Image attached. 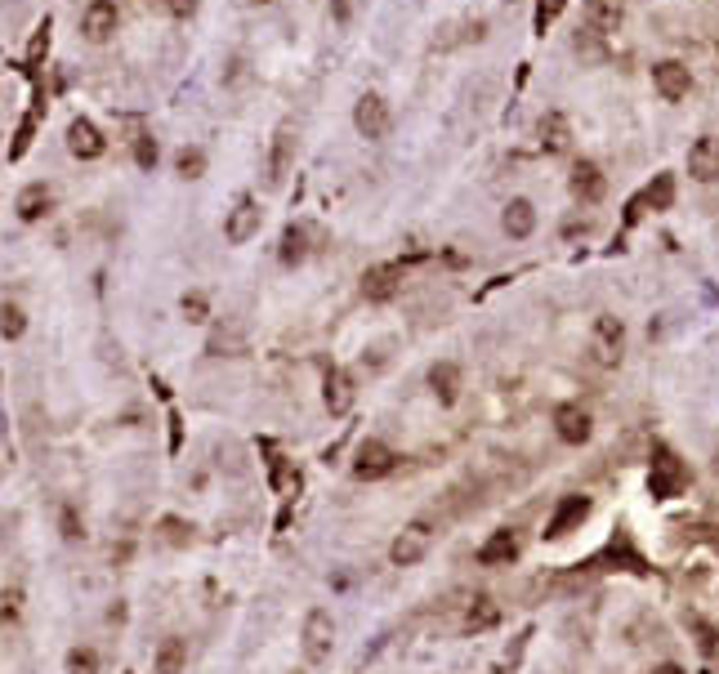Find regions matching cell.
<instances>
[{
	"label": "cell",
	"mask_w": 719,
	"mask_h": 674,
	"mask_svg": "<svg viewBox=\"0 0 719 674\" xmlns=\"http://www.w3.org/2000/svg\"><path fill=\"white\" fill-rule=\"evenodd\" d=\"M626 358V322L617 313H599L590 326V362L603 371H617Z\"/></svg>",
	"instance_id": "6da1fadb"
},
{
	"label": "cell",
	"mask_w": 719,
	"mask_h": 674,
	"mask_svg": "<svg viewBox=\"0 0 719 674\" xmlns=\"http://www.w3.org/2000/svg\"><path fill=\"white\" fill-rule=\"evenodd\" d=\"M684 487H688L684 460H679L670 447H657L653 465H648V491H653V500H675Z\"/></svg>",
	"instance_id": "7a4b0ae2"
},
{
	"label": "cell",
	"mask_w": 719,
	"mask_h": 674,
	"mask_svg": "<svg viewBox=\"0 0 719 674\" xmlns=\"http://www.w3.org/2000/svg\"><path fill=\"white\" fill-rule=\"evenodd\" d=\"M429 545H434V523H429V518H416V523H407L398 536H393L389 563L393 567H416L420 558L429 554Z\"/></svg>",
	"instance_id": "3957f363"
},
{
	"label": "cell",
	"mask_w": 719,
	"mask_h": 674,
	"mask_svg": "<svg viewBox=\"0 0 719 674\" xmlns=\"http://www.w3.org/2000/svg\"><path fill=\"white\" fill-rule=\"evenodd\" d=\"M393 469H398V451H393L389 442H380V438L358 442V451H353V478L380 483V478H389Z\"/></svg>",
	"instance_id": "277c9868"
},
{
	"label": "cell",
	"mask_w": 719,
	"mask_h": 674,
	"mask_svg": "<svg viewBox=\"0 0 719 674\" xmlns=\"http://www.w3.org/2000/svg\"><path fill=\"white\" fill-rule=\"evenodd\" d=\"M331 648H335V621L327 608H313L304 616V661L309 666H322L331 661Z\"/></svg>",
	"instance_id": "5b68a950"
},
{
	"label": "cell",
	"mask_w": 719,
	"mask_h": 674,
	"mask_svg": "<svg viewBox=\"0 0 719 674\" xmlns=\"http://www.w3.org/2000/svg\"><path fill=\"white\" fill-rule=\"evenodd\" d=\"M590 509H594L590 496H563L559 505H554L550 523H545V541H563V536H572L590 518Z\"/></svg>",
	"instance_id": "8992f818"
},
{
	"label": "cell",
	"mask_w": 719,
	"mask_h": 674,
	"mask_svg": "<svg viewBox=\"0 0 719 674\" xmlns=\"http://www.w3.org/2000/svg\"><path fill=\"white\" fill-rule=\"evenodd\" d=\"M353 125H358V134L362 139H385L389 134V125H393V117H389V103L380 99V94H362L358 103H353Z\"/></svg>",
	"instance_id": "52a82bcc"
},
{
	"label": "cell",
	"mask_w": 719,
	"mask_h": 674,
	"mask_svg": "<svg viewBox=\"0 0 719 674\" xmlns=\"http://www.w3.org/2000/svg\"><path fill=\"white\" fill-rule=\"evenodd\" d=\"M554 433H559V442H568V447H586L594 433L590 411L581 407V402H563V407L554 411Z\"/></svg>",
	"instance_id": "ba28073f"
},
{
	"label": "cell",
	"mask_w": 719,
	"mask_h": 674,
	"mask_svg": "<svg viewBox=\"0 0 719 674\" xmlns=\"http://www.w3.org/2000/svg\"><path fill=\"white\" fill-rule=\"evenodd\" d=\"M402 277H407V268L402 264H376L362 273V295H367L371 304H385L393 295L402 291Z\"/></svg>",
	"instance_id": "9c48e42d"
},
{
	"label": "cell",
	"mask_w": 719,
	"mask_h": 674,
	"mask_svg": "<svg viewBox=\"0 0 719 674\" xmlns=\"http://www.w3.org/2000/svg\"><path fill=\"white\" fill-rule=\"evenodd\" d=\"M519 554H523V541H519L514 527H501V532H492L483 545H478V563L483 567H510Z\"/></svg>",
	"instance_id": "30bf717a"
},
{
	"label": "cell",
	"mask_w": 719,
	"mask_h": 674,
	"mask_svg": "<svg viewBox=\"0 0 719 674\" xmlns=\"http://www.w3.org/2000/svg\"><path fill=\"white\" fill-rule=\"evenodd\" d=\"M260 219H264V210H260V201H251V197H242L233 210H228V224H224V237L233 246H242V242H251L255 233H260Z\"/></svg>",
	"instance_id": "8fae6325"
},
{
	"label": "cell",
	"mask_w": 719,
	"mask_h": 674,
	"mask_svg": "<svg viewBox=\"0 0 719 674\" xmlns=\"http://www.w3.org/2000/svg\"><path fill=\"white\" fill-rule=\"evenodd\" d=\"M653 85H657V94L666 103H679L688 90H693V72H688L679 59H666V63L653 67Z\"/></svg>",
	"instance_id": "7c38bea8"
},
{
	"label": "cell",
	"mask_w": 719,
	"mask_h": 674,
	"mask_svg": "<svg viewBox=\"0 0 719 674\" xmlns=\"http://www.w3.org/2000/svg\"><path fill=\"white\" fill-rule=\"evenodd\" d=\"M688 175L697 184H715L719 179V139L715 134H702V139L688 148Z\"/></svg>",
	"instance_id": "4fadbf2b"
},
{
	"label": "cell",
	"mask_w": 719,
	"mask_h": 674,
	"mask_svg": "<svg viewBox=\"0 0 719 674\" xmlns=\"http://www.w3.org/2000/svg\"><path fill=\"white\" fill-rule=\"evenodd\" d=\"M291 161H295V125H277L273 134V152H268V184H286L291 175Z\"/></svg>",
	"instance_id": "5bb4252c"
},
{
	"label": "cell",
	"mask_w": 719,
	"mask_h": 674,
	"mask_svg": "<svg viewBox=\"0 0 719 674\" xmlns=\"http://www.w3.org/2000/svg\"><path fill=\"white\" fill-rule=\"evenodd\" d=\"M322 398H327V411L331 416H349L353 402H358V389H353V375L349 371H327V380H322Z\"/></svg>",
	"instance_id": "9a60e30c"
},
{
	"label": "cell",
	"mask_w": 719,
	"mask_h": 674,
	"mask_svg": "<svg viewBox=\"0 0 719 674\" xmlns=\"http://www.w3.org/2000/svg\"><path fill=\"white\" fill-rule=\"evenodd\" d=\"M603 192H608V175H603L594 161H577V166H572V197H577L581 206H594V201H603Z\"/></svg>",
	"instance_id": "2e32d148"
},
{
	"label": "cell",
	"mask_w": 719,
	"mask_h": 674,
	"mask_svg": "<svg viewBox=\"0 0 719 674\" xmlns=\"http://www.w3.org/2000/svg\"><path fill=\"white\" fill-rule=\"evenodd\" d=\"M429 389H434V398L443 402V407H456L460 389H465V371H460L456 362H434V367H429Z\"/></svg>",
	"instance_id": "e0dca14e"
},
{
	"label": "cell",
	"mask_w": 719,
	"mask_h": 674,
	"mask_svg": "<svg viewBox=\"0 0 719 674\" xmlns=\"http://www.w3.org/2000/svg\"><path fill=\"white\" fill-rule=\"evenodd\" d=\"M501 625V603L492 599V594H474L469 599L465 616H460V630L465 634H483V630H496Z\"/></svg>",
	"instance_id": "ac0fdd59"
},
{
	"label": "cell",
	"mask_w": 719,
	"mask_h": 674,
	"mask_svg": "<svg viewBox=\"0 0 719 674\" xmlns=\"http://www.w3.org/2000/svg\"><path fill=\"white\" fill-rule=\"evenodd\" d=\"M81 32H85V41L103 45L112 32H117V5H112V0H94L81 18Z\"/></svg>",
	"instance_id": "d6986e66"
},
{
	"label": "cell",
	"mask_w": 719,
	"mask_h": 674,
	"mask_svg": "<svg viewBox=\"0 0 719 674\" xmlns=\"http://www.w3.org/2000/svg\"><path fill=\"white\" fill-rule=\"evenodd\" d=\"M67 148H72V157L94 161V157H103V148H108V143H103V134L94 130L90 121H81V117H76L72 125H67Z\"/></svg>",
	"instance_id": "ffe728a7"
},
{
	"label": "cell",
	"mask_w": 719,
	"mask_h": 674,
	"mask_svg": "<svg viewBox=\"0 0 719 674\" xmlns=\"http://www.w3.org/2000/svg\"><path fill=\"white\" fill-rule=\"evenodd\" d=\"M501 228H505V237H514V242L532 237L536 233V206L527 197H514L510 206H505V215H501Z\"/></svg>",
	"instance_id": "44dd1931"
},
{
	"label": "cell",
	"mask_w": 719,
	"mask_h": 674,
	"mask_svg": "<svg viewBox=\"0 0 719 674\" xmlns=\"http://www.w3.org/2000/svg\"><path fill=\"white\" fill-rule=\"evenodd\" d=\"M621 18H626L621 0H586V32L608 36V32H617L621 27Z\"/></svg>",
	"instance_id": "7402d4cb"
},
{
	"label": "cell",
	"mask_w": 719,
	"mask_h": 674,
	"mask_svg": "<svg viewBox=\"0 0 719 674\" xmlns=\"http://www.w3.org/2000/svg\"><path fill=\"white\" fill-rule=\"evenodd\" d=\"M568 143H572V125L563 112H545L541 117V148L545 152H568Z\"/></svg>",
	"instance_id": "603a6c76"
},
{
	"label": "cell",
	"mask_w": 719,
	"mask_h": 674,
	"mask_svg": "<svg viewBox=\"0 0 719 674\" xmlns=\"http://www.w3.org/2000/svg\"><path fill=\"white\" fill-rule=\"evenodd\" d=\"M152 666H157V674H184L188 670V643L184 639H161Z\"/></svg>",
	"instance_id": "cb8c5ba5"
},
{
	"label": "cell",
	"mask_w": 719,
	"mask_h": 674,
	"mask_svg": "<svg viewBox=\"0 0 719 674\" xmlns=\"http://www.w3.org/2000/svg\"><path fill=\"white\" fill-rule=\"evenodd\" d=\"M50 188L45 184H27L23 192H18V219H27V224H36V219L50 210Z\"/></svg>",
	"instance_id": "d4e9b609"
},
{
	"label": "cell",
	"mask_w": 719,
	"mask_h": 674,
	"mask_svg": "<svg viewBox=\"0 0 719 674\" xmlns=\"http://www.w3.org/2000/svg\"><path fill=\"white\" fill-rule=\"evenodd\" d=\"M644 206H653V210L675 206V175H657L653 184H648V192H644Z\"/></svg>",
	"instance_id": "484cf974"
},
{
	"label": "cell",
	"mask_w": 719,
	"mask_h": 674,
	"mask_svg": "<svg viewBox=\"0 0 719 674\" xmlns=\"http://www.w3.org/2000/svg\"><path fill=\"white\" fill-rule=\"evenodd\" d=\"M304 255H309V246H304V228H286L282 233V264H300Z\"/></svg>",
	"instance_id": "4316f807"
},
{
	"label": "cell",
	"mask_w": 719,
	"mask_h": 674,
	"mask_svg": "<svg viewBox=\"0 0 719 674\" xmlns=\"http://www.w3.org/2000/svg\"><path fill=\"white\" fill-rule=\"evenodd\" d=\"M23 308L18 304H0V335H5V340H18V335H23Z\"/></svg>",
	"instance_id": "83f0119b"
},
{
	"label": "cell",
	"mask_w": 719,
	"mask_h": 674,
	"mask_svg": "<svg viewBox=\"0 0 719 674\" xmlns=\"http://www.w3.org/2000/svg\"><path fill=\"white\" fill-rule=\"evenodd\" d=\"M175 166H179V175H184V179H197L201 170H206V152H201V148H184Z\"/></svg>",
	"instance_id": "f1b7e54d"
},
{
	"label": "cell",
	"mask_w": 719,
	"mask_h": 674,
	"mask_svg": "<svg viewBox=\"0 0 719 674\" xmlns=\"http://www.w3.org/2000/svg\"><path fill=\"white\" fill-rule=\"evenodd\" d=\"M67 670H72V674H94V670H99V657H94L90 648H72V657H67Z\"/></svg>",
	"instance_id": "f546056e"
},
{
	"label": "cell",
	"mask_w": 719,
	"mask_h": 674,
	"mask_svg": "<svg viewBox=\"0 0 719 674\" xmlns=\"http://www.w3.org/2000/svg\"><path fill=\"white\" fill-rule=\"evenodd\" d=\"M134 161H139L143 170H152V166H157V143H152L148 134H139V139H134Z\"/></svg>",
	"instance_id": "4dcf8cb0"
},
{
	"label": "cell",
	"mask_w": 719,
	"mask_h": 674,
	"mask_svg": "<svg viewBox=\"0 0 719 674\" xmlns=\"http://www.w3.org/2000/svg\"><path fill=\"white\" fill-rule=\"evenodd\" d=\"M184 317H188V322H206V317H210L206 295H197V291H193V295H184Z\"/></svg>",
	"instance_id": "1f68e13d"
},
{
	"label": "cell",
	"mask_w": 719,
	"mask_h": 674,
	"mask_svg": "<svg viewBox=\"0 0 719 674\" xmlns=\"http://www.w3.org/2000/svg\"><path fill=\"white\" fill-rule=\"evenodd\" d=\"M559 9H563V0H541V9H536V32H545V27L559 18Z\"/></svg>",
	"instance_id": "d6a6232c"
},
{
	"label": "cell",
	"mask_w": 719,
	"mask_h": 674,
	"mask_svg": "<svg viewBox=\"0 0 719 674\" xmlns=\"http://www.w3.org/2000/svg\"><path fill=\"white\" fill-rule=\"evenodd\" d=\"M166 9H170L175 18H188V14L197 9V0H166Z\"/></svg>",
	"instance_id": "836d02e7"
},
{
	"label": "cell",
	"mask_w": 719,
	"mask_h": 674,
	"mask_svg": "<svg viewBox=\"0 0 719 674\" xmlns=\"http://www.w3.org/2000/svg\"><path fill=\"white\" fill-rule=\"evenodd\" d=\"M648 674H684V666H675V661H661V666H653Z\"/></svg>",
	"instance_id": "e575fe53"
},
{
	"label": "cell",
	"mask_w": 719,
	"mask_h": 674,
	"mask_svg": "<svg viewBox=\"0 0 719 674\" xmlns=\"http://www.w3.org/2000/svg\"><path fill=\"white\" fill-rule=\"evenodd\" d=\"M255 5H268V0H255Z\"/></svg>",
	"instance_id": "d590c367"
}]
</instances>
